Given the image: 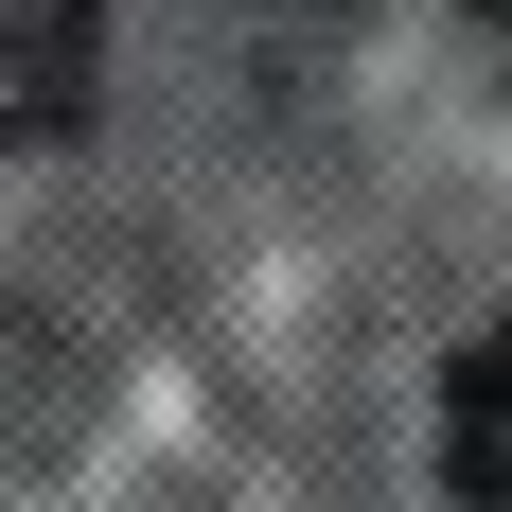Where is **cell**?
I'll return each mask as SVG.
<instances>
[{"instance_id":"cell-1","label":"cell","mask_w":512,"mask_h":512,"mask_svg":"<svg viewBox=\"0 0 512 512\" xmlns=\"http://www.w3.org/2000/svg\"><path fill=\"white\" fill-rule=\"evenodd\" d=\"M442 495H460V512H512V318L460 354V389H442Z\"/></svg>"}]
</instances>
